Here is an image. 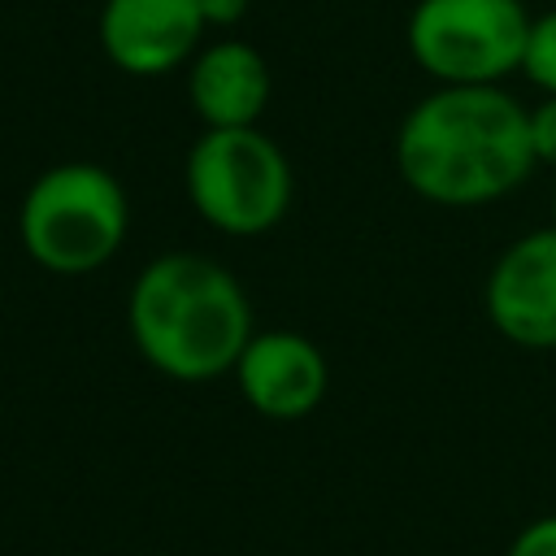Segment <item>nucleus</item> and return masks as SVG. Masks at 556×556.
Returning a JSON list of instances; mask_svg holds the SVG:
<instances>
[{
    "instance_id": "1",
    "label": "nucleus",
    "mask_w": 556,
    "mask_h": 556,
    "mask_svg": "<svg viewBox=\"0 0 556 556\" xmlns=\"http://www.w3.org/2000/svg\"><path fill=\"white\" fill-rule=\"evenodd\" d=\"M395 174L434 208H486L513 195L539 165L530 109L504 83H434L395 126Z\"/></svg>"
},
{
    "instance_id": "2",
    "label": "nucleus",
    "mask_w": 556,
    "mask_h": 556,
    "mask_svg": "<svg viewBox=\"0 0 556 556\" xmlns=\"http://www.w3.org/2000/svg\"><path fill=\"white\" fill-rule=\"evenodd\" d=\"M126 330L148 369L169 382H217L256 330L235 269L208 252L174 248L139 265L126 291Z\"/></svg>"
},
{
    "instance_id": "3",
    "label": "nucleus",
    "mask_w": 556,
    "mask_h": 556,
    "mask_svg": "<svg viewBox=\"0 0 556 556\" xmlns=\"http://www.w3.org/2000/svg\"><path fill=\"white\" fill-rule=\"evenodd\" d=\"M130 195L96 161L70 156L30 178L17 200V243L52 278H87L126 248Z\"/></svg>"
},
{
    "instance_id": "4",
    "label": "nucleus",
    "mask_w": 556,
    "mask_h": 556,
    "mask_svg": "<svg viewBox=\"0 0 556 556\" xmlns=\"http://www.w3.org/2000/svg\"><path fill=\"white\" fill-rule=\"evenodd\" d=\"M182 191L208 230L226 239H261L287 217L295 169L282 143L261 126H204L187 148Z\"/></svg>"
},
{
    "instance_id": "5",
    "label": "nucleus",
    "mask_w": 556,
    "mask_h": 556,
    "mask_svg": "<svg viewBox=\"0 0 556 556\" xmlns=\"http://www.w3.org/2000/svg\"><path fill=\"white\" fill-rule=\"evenodd\" d=\"M530 17L526 0H417L404 17V48L430 83H504L521 70Z\"/></svg>"
},
{
    "instance_id": "6",
    "label": "nucleus",
    "mask_w": 556,
    "mask_h": 556,
    "mask_svg": "<svg viewBox=\"0 0 556 556\" xmlns=\"http://www.w3.org/2000/svg\"><path fill=\"white\" fill-rule=\"evenodd\" d=\"M482 313L513 348L556 352V222L500 248L482 278Z\"/></svg>"
},
{
    "instance_id": "7",
    "label": "nucleus",
    "mask_w": 556,
    "mask_h": 556,
    "mask_svg": "<svg viewBox=\"0 0 556 556\" xmlns=\"http://www.w3.org/2000/svg\"><path fill=\"white\" fill-rule=\"evenodd\" d=\"M200 0H104L96 39L104 61L126 78H165L187 70L204 43Z\"/></svg>"
},
{
    "instance_id": "8",
    "label": "nucleus",
    "mask_w": 556,
    "mask_h": 556,
    "mask_svg": "<svg viewBox=\"0 0 556 556\" xmlns=\"http://www.w3.org/2000/svg\"><path fill=\"white\" fill-rule=\"evenodd\" d=\"M230 378L239 400L256 417L300 421L321 408L330 391V361L308 334L291 326H265V330H252Z\"/></svg>"
},
{
    "instance_id": "9",
    "label": "nucleus",
    "mask_w": 556,
    "mask_h": 556,
    "mask_svg": "<svg viewBox=\"0 0 556 556\" xmlns=\"http://www.w3.org/2000/svg\"><path fill=\"white\" fill-rule=\"evenodd\" d=\"M269 96H274L269 61L239 35H217L200 43V52L187 61V104L213 130L261 126Z\"/></svg>"
},
{
    "instance_id": "10",
    "label": "nucleus",
    "mask_w": 556,
    "mask_h": 556,
    "mask_svg": "<svg viewBox=\"0 0 556 556\" xmlns=\"http://www.w3.org/2000/svg\"><path fill=\"white\" fill-rule=\"evenodd\" d=\"M539 96H556V9H543L530 17L521 70H517Z\"/></svg>"
},
{
    "instance_id": "11",
    "label": "nucleus",
    "mask_w": 556,
    "mask_h": 556,
    "mask_svg": "<svg viewBox=\"0 0 556 556\" xmlns=\"http://www.w3.org/2000/svg\"><path fill=\"white\" fill-rule=\"evenodd\" d=\"M504 556H556V513H543V517L526 521L508 539Z\"/></svg>"
},
{
    "instance_id": "12",
    "label": "nucleus",
    "mask_w": 556,
    "mask_h": 556,
    "mask_svg": "<svg viewBox=\"0 0 556 556\" xmlns=\"http://www.w3.org/2000/svg\"><path fill=\"white\" fill-rule=\"evenodd\" d=\"M530 139L539 165L556 169V96H539V104L530 109Z\"/></svg>"
},
{
    "instance_id": "13",
    "label": "nucleus",
    "mask_w": 556,
    "mask_h": 556,
    "mask_svg": "<svg viewBox=\"0 0 556 556\" xmlns=\"http://www.w3.org/2000/svg\"><path fill=\"white\" fill-rule=\"evenodd\" d=\"M200 9H204V22H208V30H235L243 17H248V9H252V0H200Z\"/></svg>"
},
{
    "instance_id": "14",
    "label": "nucleus",
    "mask_w": 556,
    "mask_h": 556,
    "mask_svg": "<svg viewBox=\"0 0 556 556\" xmlns=\"http://www.w3.org/2000/svg\"><path fill=\"white\" fill-rule=\"evenodd\" d=\"M552 222H556V191H552Z\"/></svg>"
}]
</instances>
